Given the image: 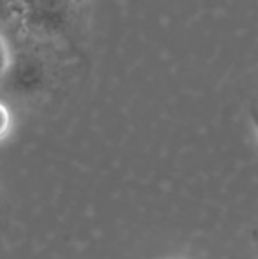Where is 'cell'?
I'll return each mask as SVG.
<instances>
[{"instance_id": "6da1fadb", "label": "cell", "mask_w": 258, "mask_h": 259, "mask_svg": "<svg viewBox=\"0 0 258 259\" xmlns=\"http://www.w3.org/2000/svg\"><path fill=\"white\" fill-rule=\"evenodd\" d=\"M9 41V64L0 76V90L20 103L41 101L55 90L60 62L55 45L38 41L18 27L6 32Z\"/></svg>"}, {"instance_id": "7a4b0ae2", "label": "cell", "mask_w": 258, "mask_h": 259, "mask_svg": "<svg viewBox=\"0 0 258 259\" xmlns=\"http://www.w3.org/2000/svg\"><path fill=\"white\" fill-rule=\"evenodd\" d=\"M80 7L76 0H20L16 27L32 39L59 45L76 30Z\"/></svg>"}, {"instance_id": "3957f363", "label": "cell", "mask_w": 258, "mask_h": 259, "mask_svg": "<svg viewBox=\"0 0 258 259\" xmlns=\"http://www.w3.org/2000/svg\"><path fill=\"white\" fill-rule=\"evenodd\" d=\"M20 0H0V30L6 34L18 25Z\"/></svg>"}, {"instance_id": "277c9868", "label": "cell", "mask_w": 258, "mask_h": 259, "mask_svg": "<svg viewBox=\"0 0 258 259\" xmlns=\"http://www.w3.org/2000/svg\"><path fill=\"white\" fill-rule=\"evenodd\" d=\"M13 127H14L13 111H11L9 104L0 99V143L9 138V134L13 133Z\"/></svg>"}, {"instance_id": "5b68a950", "label": "cell", "mask_w": 258, "mask_h": 259, "mask_svg": "<svg viewBox=\"0 0 258 259\" xmlns=\"http://www.w3.org/2000/svg\"><path fill=\"white\" fill-rule=\"evenodd\" d=\"M7 64H9V41L7 35L0 30V76L4 74Z\"/></svg>"}, {"instance_id": "8992f818", "label": "cell", "mask_w": 258, "mask_h": 259, "mask_svg": "<svg viewBox=\"0 0 258 259\" xmlns=\"http://www.w3.org/2000/svg\"><path fill=\"white\" fill-rule=\"evenodd\" d=\"M249 122H251V127H253V131H255V136L258 141V104L249 109Z\"/></svg>"}, {"instance_id": "52a82bcc", "label": "cell", "mask_w": 258, "mask_h": 259, "mask_svg": "<svg viewBox=\"0 0 258 259\" xmlns=\"http://www.w3.org/2000/svg\"><path fill=\"white\" fill-rule=\"evenodd\" d=\"M76 2H78L80 6H83V4H87V2H89V0H76Z\"/></svg>"}]
</instances>
